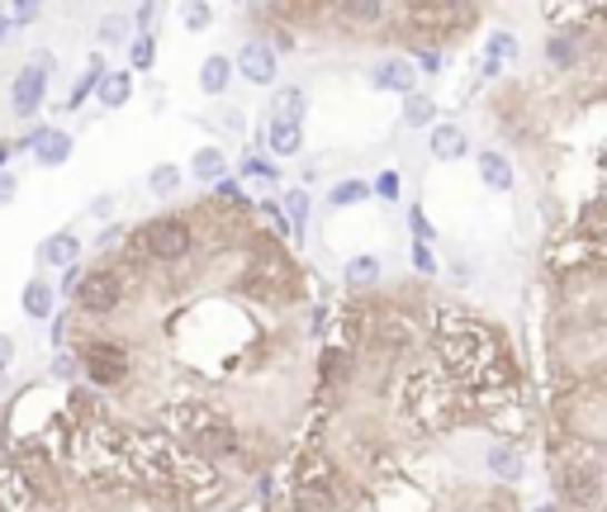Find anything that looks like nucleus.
I'll return each instance as SVG.
<instances>
[{
    "label": "nucleus",
    "mask_w": 607,
    "mask_h": 512,
    "mask_svg": "<svg viewBox=\"0 0 607 512\" xmlns=\"http://www.w3.org/2000/svg\"><path fill=\"white\" fill-rule=\"evenodd\" d=\"M119 441H123V474L142 480L152 493H162V499L181 503V508H209L223 493L219 470L200 461V455L181 451L162 432L119 428Z\"/></svg>",
    "instance_id": "1"
},
{
    "label": "nucleus",
    "mask_w": 607,
    "mask_h": 512,
    "mask_svg": "<svg viewBox=\"0 0 607 512\" xmlns=\"http://www.w3.org/2000/svg\"><path fill=\"white\" fill-rule=\"evenodd\" d=\"M432 342H437L446 380H451L456 390L479 394V390H494V384L517 380L504 332L494 323H485V318L466 313V309H441L437 328H432Z\"/></svg>",
    "instance_id": "2"
},
{
    "label": "nucleus",
    "mask_w": 607,
    "mask_h": 512,
    "mask_svg": "<svg viewBox=\"0 0 607 512\" xmlns=\"http://www.w3.org/2000/svg\"><path fill=\"white\" fill-rule=\"evenodd\" d=\"M157 422H162L167 441H176L181 451L200 455V461H209V465H213V455H233L238 451L233 418H228L223 409H213V403H205V399H171V403H162Z\"/></svg>",
    "instance_id": "3"
},
{
    "label": "nucleus",
    "mask_w": 607,
    "mask_h": 512,
    "mask_svg": "<svg viewBox=\"0 0 607 512\" xmlns=\"http://www.w3.org/2000/svg\"><path fill=\"white\" fill-rule=\"evenodd\" d=\"M399 413L414 422L418 432L437 436V432H446L460 418V394H456V384L446 380L441 365H418V370H408V375H404Z\"/></svg>",
    "instance_id": "4"
},
{
    "label": "nucleus",
    "mask_w": 607,
    "mask_h": 512,
    "mask_svg": "<svg viewBox=\"0 0 607 512\" xmlns=\"http://www.w3.org/2000/svg\"><path fill=\"white\" fill-rule=\"evenodd\" d=\"M556 499L575 512H594L603 503V455L598 441L569 436V446L556 455Z\"/></svg>",
    "instance_id": "5"
},
{
    "label": "nucleus",
    "mask_w": 607,
    "mask_h": 512,
    "mask_svg": "<svg viewBox=\"0 0 607 512\" xmlns=\"http://www.w3.org/2000/svg\"><path fill=\"white\" fill-rule=\"evenodd\" d=\"M342 499H347V480H342V470L332 465V455L304 451L295 465V489H290L295 512H337Z\"/></svg>",
    "instance_id": "6"
},
{
    "label": "nucleus",
    "mask_w": 607,
    "mask_h": 512,
    "mask_svg": "<svg viewBox=\"0 0 607 512\" xmlns=\"http://www.w3.org/2000/svg\"><path fill=\"white\" fill-rule=\"evenodd\" d=\"M470 413L485 418L498 441H513L531 432V403H527V390L523 380H508V384H494V390H479L470 394Z\"/></svg>",
    "instance_id": "7"
},
{
    "label": "nucleus",
    "mask_w": 607,
    "mask_h": 512,
    "mask_svg": "<svg viewBox=\"0 0 607 512\" xmlns=\"http://www.w3.org/2000/svg\"><path fill=\"white\" fill-rule=\"evenodd\" d=\"M129 252L138 261H157V267H176V261H186L195 252V233L186 219H148L133 228L129 238Z\"/></svg>",
    "instance_id": "8"
},
{
    "label": "nucleus",
    "mask_w": 607,
    "mask_h": 512,
    "mask_svg": "<svg viewBox=\"0 0 607 512\" xmlns=\"http://www.w3.org/2000/svg\"><path fill=\"white\" fill-rule=\"evenodd\" d=\"M242 290H252L257 299H271V304H290V299H299V271L276 242H261Z\"/></svg>",
    "instance_id": "9"
},
{
    "label": "nucleus",
    "mask_w": 607,
    "mask_h": 512,
    "mask_svg": "<svg viewBox=\"0 0 607 512\" xmlns=\"http://www.w3.org/2000/svg\"><path fill=\"white\" fill-rule=\"evenodd\" d=\"M470 6H441V0H422V6H408L404 10V20H408V33L414 39H460L470 24Z\"/></svg>",
    "instance_id": "10"
},
{
    "label": "nucleus",
    "mask_w": 607,
    "mask_h": 512,
    "mask_svg": "<svg viewBox=\"0 0 607 512\" xmlns=\"http://www.w3.org/2000/svg\"><path fill=\"white\" fill-rule=\"evenodd\" d=\"M81 370L96 390H115V384L129 380V347H119L110 338H96L81 347Z\"/></svg>",
    "instance_id": "11"
},
{
    "label": "nucleus",
    "mask_w": 607,
    "mask_h": 512,
    "mask_svg": "<svg viewBox=\"0 0 607 512\" xmlns=\"http://www.w3.org/2000/svg\"><path fill=\"white\" fill-rule=\"evenodd\" d=\"M71 299H77V309L81 313H91V318H105V313H115L123 304V275L119 271H81V285L71 290Z\"/></svg>",
    "instance_id": "12"
},
{
    "label": "nucleus",
    "mask_w": 607,
    "mask_h": 512,
    "mask_svg": "<svg viewBox=\"0 0 607 512\" xmlns=\"http://www.w3.org/2000/svg\"><path fill=\"white\" fill-rule=\"evenodd\" d=\"M233 72L242 81H252V86H276L280 77V52L276 43H266V39H247L238 48V58H233Z\"/></svg>",
    "instance_id": "13"
},
{
    "label": "nucleus",
    "mask_w": 607,
    "mask_h": 512,
    "mask_svg": "<svg viewBox=\"0 0 607 512\" xmlns=\"http://www.w3.org/2000/svg\"><path fill=\"white\" fill-rule=\"evenodd\" d=\"M43 100H48V77L39 72V67H20V77H14V86H10V110L20 119H33L43 110Z\"/></svg>",
    "instance_id": "14"
},
{
    "label": "nucleus",
    "mask_w": 607,
    "mask_h": 512,
    "mask_svg": "<svg viewBox=\"0 0 607 512\" xmlns=\"http://www.w3.org/2000/svg\"><path fill=\"white\" fill-rule=\"evenodd\" d=\"M0 512H33V480L14 461H0Z\"/></svg>",
    "instance_id": "15"
},
{
    "label": "nucleus",
    "mask_w": 607,
    "mask_h": 512,
    "mask_svg": "<svg viewBox=\"0 0 607 512\" xmlns=\"http://www.w3.org/2000/svg\"><path fill=\"white\" fill-rule=\"evenodd\" d=\"M24 148L33 152V162L39 167H62L71 157V148H77V138H71L67 129H33Z\"/></svg>",
    "instance_id": "16"
},
{
    "label": "nucleus",
    "mask_w": 607,
    "mask_h": 512,
    "mask_svg": "<svg viewBox=\"0 0 607 512\" xmlns=\"http://www.w3.org/2000/svg\"><path fill=\"white\" fill-rule=\"evenodd\" d=\"M414 81H418V72H414V62H408V58H385V62L370 67V86H375V91L414 96Z\"/></svg>",
    "instance_id": "17"
},
{
    "label": "nucleus",
    "mask_w": 607,
    "mask_h": 512,
    "mask_svg": "<svg viewBox=\"0 0 607 512\" xmlns=\"http://www.w3.org/2000/svg\"><path fill=\"white\" fill-rule=\"evenodd\" d=\"M77 257H81V238L71 233V228H58V233H48L39 242V267L67 271V267H77Z\"/></svg>",
    "instance_id": "18"
},
{
    "label": "nucleus",
    "mask_w": 607,
    "mask_h": 512,
    "mask_svg": "<svg viewBox=\"0 0 607 512\" xmlns=\"http://www.w3.org/2000/svg\"><path fill=\"white\" fill-rule=\"evenodd\" d=\"M427 148H432L437 162H460V157L470 152V138L460 123H432V138H427Z\"/></svg>",
    "instance_id": "19"
},
{
    "label": "nucleus",
    "mask_w": 607,
    "mask_h": 512,
    "mask_svg": "<svg viewBox=\"0 0 607 512\" xmlns=\"http://www.w3.org/2000/svg\"><path fill=\"white\" fill-rule=\"evenodd\" d=\"M485 465H489V474H494L498 484H517V480H523V474H527L523 451L508 446V441H494L489 455H485Z\"/></svg>",
    "instance_id": "20"
},
{
    "label": "nucleus",
    "mask_w": 607,
    "mask_h": 512,
    "mask_svg": "<svg viewBox=\"0 0 607 512\" xmlns=\"http://www.w3.org/2000/svg\"><path fill=\"white\" fill-rule=\"evenodd\" d=\"M479 181H485L494 195H508V190L517 185V175H513V162L504 152H494V148H485L479 152Z\"/></svg>",
    "instance_id": "21"
},
{
    "label": "nucleus",
    "mask_w": 607,
    "mask_h": 512,
    "mask_svg": "<svg viewBox=\"0 0 607 512\" xmlns=\"http://www.w3.org/2000/svg\"><path fill=\"white\" fill-rule=\"evenodd\" d=\"M380 275H385V267H380V257H375V252L351 257L347 267H342L347 290H375V285H380Z\"/></svg>",
    "instance_id": "22"
},
{
    "label": "nucleus",
    "mask_w": 607,
    "mask_h": 512,
    "mask_svg": "<svg viewBox=\"0 0 607 512\" xmlns=\"http://www.w3.org/2000/svg\"><path fill=\"white\" fill-rule=\"evenodd\" d=\"M304 114H309V96L299 86H285V91L271 100V123H299L304 129Z\"/></svg>",
    "instance_id": "23"
},
{
    "label": "nucleus",
    "mask_w": 607,
    "mask_h": 512,
    "mask_svg": "<svg viewBox=\"0 0 607 512\" xmlns=\"http://www.w3.org/2000/svg\"><path fill=\"white\" fill-rule=\"evenodd\" d=\"M96 96H100L105 110H123V104L133 100V72H105Z\"/></svg>",
    "instance_id": "24"
},
{
    "label": "nucleus",
    "mask_w": 607,
    "mask_h": 512,
    "mask_svg": "<svg viewBox=\"0 0 607 512\" xmlns=\"http://www.w3.org/2000/svg\"><path fill=\"white\" fill-rule=\"evenodd\" d=\"M228 81H233V62H228L223 52H209V58L200 62V91L205 96H223Z\"/></svg>",
    "instance_id": "25"
},
{
    "label": "nucleus",
    "mask_w": 607,
    "mask_h": 512,
    "mask_svg": "<svg viewBox=\"0 0 607 512\" xmlns=\"http://www.w3.org/2000/svg\"><path fill=\"white\" fill-rule=\"evenodd\" d=\"M190 175H195V181H205V185H219L228 175V157L219 148H200L190 157Z\"/></svg>",
    "instance_id": "26"
},
{
    "label": "nucleus",
    "mask_w": 607,
    "mask_h": 512,
    "mask_svg": "<svg viewBox=\"0 0 607 512\" xmlns=\"http://www.w3.org/2000/svg\"><path fill=\"white\" fill-rule=\"evenodd\" d=\"M517 58V39L508 29H498V33H489V43H485V72L489 77H498L504 72V67Z\"/></svg>",
    "instance_id": "27"
},
{
    "label": "nucleus",
    "mask_w": 607,
    "mask_h": 512,
    "mask_svg": "<svg viewBox=\"0 0 607 512\" xmlns=\"http://www.w3.org/2000/svg\"><path fill=\"white\" fill-rule=\"evenodd\" d=\"M266 143H271L276 157H295L304 148V129L299 123H271L266 119Z\"/></svg>",
    "instance_id": "28"
},
{
    "label": "nucleus",
    "mask_w": 607,
    "mask_h": 512,
    "mask_svg": "<svg viewBox=\"0 0 607 512\" xmlns=\"http://www.w3.org/2000/svg\"><path fill=\"white\" fill-rule=\"evenodd\" d=\"M181 181H186V171L176 167V162H157L152 171H148V190L157 200H171L176 190H181Z\"/></svg>",
    "instance_id": "29"
},
{
    "label": "nucleus",
    "mask_w": 607,
    "mask_h": 512,
    "mask_svg": "<svg viewBox=\"0 0 607 512\" xmlns=\"http://www.w3.org/2000/svg\"><path fill=\"white\" fill-rule=\"evenodd\" d=\"M52 304H58V290L43 285V280H29L24 294H20V309H24L29 318H48V313H52Z\"/></svg>",
    "instance_id": "30"
},
{
    "label": "nucleus",
    "mask_w": 607,
    "mask_h": 512,
    "mask_svg": "<svg viewBox=\"0 0 607 512\" xmlns=\"http://www.w3.org/2000/svg\"><path fill=\"white\" fill-rule=\"evenodd\" d=\"M280 214H285L290 238H304V228H309V195H304V190H290V195L280 200Z\"/></svg>",
    "instance_id": "31"
},
{
    "label": "nucleus",
    "mask_w": 607,
    "mask_h": 512,
    "mask_svg": "<svg viewBox=\"0 0 607 512\" xmlns=\"http://www.w3.org/2000/svg\"><path fill=\"white\" fill-rule=\"evenodd\" d=\"M404 123H408V129H432V123H437V100L432 96H404Z\"/></svg>",
    "instance_id": "32"
},
{
    "label": "nucleus",
    "mask_w": 607,
    "mask_h": 512,
    "mask_svg": "<svg viewBox=\"0 0 607 512\" xmlns=\"http://www.w3.org/2000/svg\"><path fill=\"white\" fill-rule=\"evenodd\" d=\"M389 6L380 0H351V6H337V20H351V24H385Z\"/></svg>",
    "instance_id": "33"
},
{
    "label": "nucleus",
    "mask_w": 607,
    "mask_h": 512,
    "mask_svg": "<svg viewBox=\"0 0 607 512\" xmlns=\"http://www.w3.org/2000/svg\"><path fill=\"white\" fill-rule=\"evenodd\" d=\"M100 77H105V62H100V58H91V67H86V77H81L77 86H71V96H67V110H81V104H86V96H91L96 86H100Z\"/></svg>",
    "instance_id": "34"
},
{
    "label": "nucleus",
    "mask_w": 607,
    "mask_h": 512,
    "mask_svg": "<svg viewBox=\"0 0 607 512\" xmlns=\"http://www.w3.org/2000/svg\"><path fill=\"white\" fill-rule=\"evenodd\" d=\"M370 195V185H361V181H337L332 190H328V204L332 209H351V204H361Z\"/></svg>",
    "instance_id": "35"
},
{
    "label": "nucleus",
    "mask_w": 607,
    "mask_h": 512,
    "mask_svg": "<svg viewBox=\"0 0 607 512\" xmlns=\"http://www.w3.org/2000/svg\"><path fill=\"white\" fill-rule=\"evenodd\" d=\"M129 62H133V72H152V62H157V33H138L133 48H129Z\"/></svg>",
    "instance_id": "36"
},
{
    "label": "nucleus",
    "mask_w": 607,
    "mask_h": 512,
    "mask_svg": "<svg viewBox=\"0 0 607 512\" xmlns=\"http://www.w3.org/2000/svg\"><path fill=\"white\" fill-rule=\"evenodd\" d=\"M546 58H550V67H575L579 62V39H565V33H556V39L546 43Z\"/></svg>",
    "instance_id": "37"
},
{
    "label": "nucleus",
    "mask_w": 607,
    "mask_h": 512,
    "mask_svg": "<svg viewBox=\"0 0 607 512\" xmlns=\"http://www.w3.org/2000/svg\"><path fill=\"white\" fill-rule=\"evenodd\" d=\"M242 175H247V181H261V185H276V181H280V167L266 162V157H247Z\"/></svg>",
    "instance_id": "38"
},
{
    "label": "nucleus",
    "mask_w": 607,
    "mask_h": 512,
    "mask_svg": "<svg viewBox=\"0 0 607 512\" xmlns=\"http://www.w3.org/2000/svg\"><path fill=\"white\" fill-rule=\"evenodd\" d=\"M209 20H213V10L205 6V0H190V6H181V24H186L190 33H205Z\"/></svg>",
    "instance_id": "39"
},
{
    "label": "nucleus",
    "mask_w": 607,
    "mask_h": 512,
    "mask_svg": "<svg viewBox=\"0 0 607 512\" xmlns=\"http://www.w3.org/2000/svg\"><path fill=\"white\" fill-rule=\"evenodd\" d=\"M43 14V6H33V0H14V6L6 10V20H10V29H20V24H33Z\"/></svg>",
    "instance_id": "40"
},
{
    "label": "nucleus",
    "mask_w": 607,
    "mask_h": 512,
    "mask_svg": "<svg viewBox=\"0 0 607 512\" xmlns=\"http://www.w3.org/2000/svg\"><path fill=\"white\" fill-rule=\"evenodd\" d=\"M96 39H100V43H123V39H129V24H123L119 14H105L100 29H96Z\"/></svg>",
    "instance_id": "41"
},
{
    "label": "nucleus",
    "mask_w": 607,
    "mask_h": 512,
    "mask_svg": "<svg viewBox=\"0 0 607 512\" xmlns=\"http://www.w3.org/2000/svg\"><path fill=\"white\" fill-rule=\"evenodd\" d=\"M261 219L276 228V238H290V228H285V214H280V200H266V204H261Z\"/></svg>",
    "instance_id": "42"
},
{
    "label": "nucleus",
    "mask_w": 607,
    "mask_h": 512,
    "mask_svg": "<svg viewBox=\"0 0 607 512\" xmlns=\"http://www.w3.org/2000/svg\"><path fill=\"white\" fill-rule=\"evenodd\" d=\"M408 228H414V242H432V238H437V228L427 223L422 209H414V214H408Z\"/></svg>",
    "instance_id": "43"
},
{
    "label": "nucleus",
    "mask_w": 607,
    "mask_h": 512,
    "mask_svg": "<svg viewBox=\"0 0 607 512\" xmlns=\"http://www.w3.org/2000/svg\"><path fill=\"white\" fill-rule=\"evenodd\" d=\"M408 261H414V271H422V275H432V271H437V261H432V252H427V242H414V252H408Z\"/></svg>",
    "instance_id": "44"
},
{
    "label": "nucleus",
    "mask_w": 607,
    "mask_h": 512,
    "mask_svg": "<svg viewBox=\"0 0 607 512\" xmlns=\"http://www.w3.org/2000/svg\"><path fill=\"white\" fill-rule=\"evenodd\" d=\"M375 195H380V200H399V171H380V181H375Z\"/></svg>",
    "instance_id": "45"
},
{
    "label": "nucleus",
    "mask_w": 607,
    "mask_h": 512,
    "mask_svg": "<svg viewBox=\"0 0 607 512\" xmlns=\"http://www.w3.org/2000/svg\"><path fill=\"white\" fill-rule=\"evenodd\" d=\"M219 200H228V204H238V209H247V200H242V190H238V181H219Z\"/></svg>",
    "instance_id": "46"
},
{
    "label": "nucleus",
    "mask_w": 607,
    "mask_h": 512,
    "mask_svg": "<svg viewBox=\"0 0 607 512\" xmlns=\"http://www.w3.org/2000/svg\"><path fill=\"white\" fill-rule=\"evenodd\" d=\"M441 72V58H437V48H418V62H414V72Z\"/></svg>",
    "instance_id": "47"
},
{
    "label": "nucleus",
    "mask_w": 607,
    "mask_h": 512,
    "mask_svg": "<svg viewBox=\"0 0 607 512\" xmlns=\"http://www.w3.org/2000/svg\"><path fill=\"white\" fill-rule=\"evenodd\" d=\"M29 67H39L43 77H52V72H58V58H52V52L43 48V52H33V58H29Z\"/></svg>",
    "instance_id": "48"
},
{
    "label": "nucleus",
    "mask_w": 607,
    "mask_h": 512,
    "mask_svg": "<svg viewBox=\"0 0 607 512\" xmlns=\"http://www.w3.org/2000/svg\"><path fill=\"white\" fill-rule=\"evenodd\" d=\"M133 20H138V33H152V20H157V6H138V10H133Z\"/></svg>",
    "instance_id": "49"
},
{
    "label": "nucleus",
    "mask_w": 607,
    "mask_h": 512,
    "mask_svg": "<svg viewBox=\"0 0 607 512\" xmlns=\"http://www.w3.org/2000/svg\"><path fill=\"white\" fill-rule=\"evenodd\" d=\"M14 195H20V181H14V175H6V171H0V204H10Z\"/></svg>",
    "instance_id": "50"
},
{
    "label": "nucleus",
    "mask_w": 607,
    "mask_h": 512,
    "mask_svg": "<svg viewBox=\"0 0 607 512\" xmlns=\"http://www.w3.org/2000/svg\"><path fill=\"white\" fill-rule=\"evenodd\" d=\"M10 361H14V338L0 332V370H10Z\"/></svg>",
    "instance_id": "51"
},
{
    "label": "nucleus",
    "mask_w": 607,
    "mask_h": 512,
    "mask_svg": "<svg viewBox=\"0 0 607 512\" xmlns=\"http://www.w3.org/2000/svg\"><path fill=\"white\" fill-rule=\"evenodd\" d=\"M110 209H115V195H96V200H91V214H96V219H105Z\"/></svg>",
    "instance_id": "52"
},
{
    "label": "nucleus",
    "mask_w": 607,
    "mask_h": 512,
    "mask_svg": "<svg viewBox=\"0 0 607 512\" xmlns=\"http://www.w3.org/2000/svg\"><path fill=\"white\" fill-rule=\"evenodd\" d=\"M77 285H81V271H77V267H67V271H62V294H71Z\"/></svg>",
    "instance_id": "53"
},
{
    "label": "nucleus",
    "mask_w": 607,
    "mask_h": 512,
    "mask_svg": "<svg viewBox=\"0 0 607 512\" xmlns=\"http://www.w3.org/2000/svg\"><path fill=\"white\" fill-rule=\"evenodd\" d=\"M10 39V20H6V10H0V43Z\"/></svg>",
    "instance_id": "54"
},
{
    "label": "nucleus",
    "mask_w": 607,
    "mask_h": 512,
    "mask_svg": "<svg viewBox=\"0 0 607 512\" xmlns=\"http://www.w3.org/2000/svg\"><path fill=\"white\" fill-rule=\"evenodd\" d=\"M10 162V143H0V167H6Z\"/></svg>",
    "instance_id": "55"
},
{
    "label": "nucleus",
    "mask_w": 607,
    "mask_h": 512,
    "mask_svg": "<svg viewBox=\"0 0 607 512\" xmlns=\"http://www.w3.org/2000/svg\"><path fill=\"white\" fill-rule=\"evenodd\" d=\"M6 384H10V370H0V390H6Z\"/></svg>",
    "instance_id": "56"
}]
</instances>
